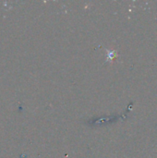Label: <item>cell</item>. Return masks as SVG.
Wrapping results in <instances>:
<instances>
[{"label": "cell", "instance_id": "6da1fadb", "mask_svg": "<svg viewBox=\"0 0 157 158\" xmlns=\"http://www.w3.org/2000/svg\"><path fill=\"white\" fill-rule=\"evenodd\" d=\"M117 54L115 51H108V55H107V61H112L115 57H116Z\"/></svg>", "mask_w": 157, "mask_h": 158}]
</instances>
